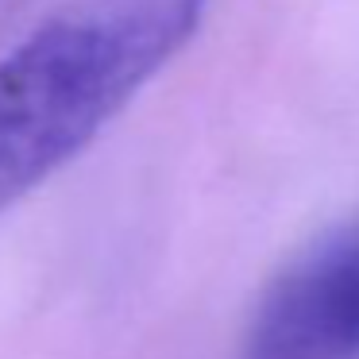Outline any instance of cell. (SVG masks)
Masks as SVG:
<instances>
[{
  "label": "cell",
  "instance_id": "obj_1",
  "mask_svg": "<svg viewBox=\"0 0 359 359\" xmlns=\"http://www.w3.org/2000/svg\"><path fill=\"white\" fill-rule=\"evenodd\" d=\"M209 0H78L0 55V209L70 163L178 55Z\"/></svg>",
  "mask_w": 359,
  "mask_h": 359
},
{
  "label": "cell",
  "instance_id": "obj_2",
  "mask_svg": "<svg viewBox=\"0 0 359 359\" xmlns=\"http://www.w3.org/2000/svg\"><path fill=\"white\" fill-rule=\"evenodd\" d=\"M240 359H359V212L278 271Z\"/></svg>",
  "mask_w": 359,
  "mask_h": 359
}]
</instances>
